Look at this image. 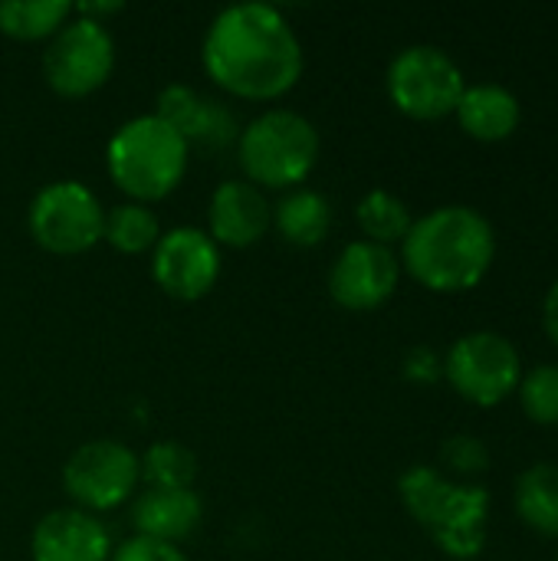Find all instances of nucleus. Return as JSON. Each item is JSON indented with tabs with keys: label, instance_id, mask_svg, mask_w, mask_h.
<instances>
[{
	"label": "nucleus",
	"instance_id": "393cba45",
	"mask_svg": "<svg viewBox=\"0 0 558 561\" xmlns=\"http://www.w3.org/2000/svg\"><path fill=\"white\" fill-rule=\"evenodd\" d=\"M444 467L457 477H480L490 467L487 444L470 434H457L444 444Z\"/></svg>",
	"mask_w": 558,
	"mask_h": 561
},
{
	"label": "nucleus",
	"instance_id": "b1692460",
	"mask_svg": "<svg viewBox=\"0 0 558 561\" xmlns=\"http://www.w3.org/2000/svg\"><path fill=\"white\" fill-rule=\"evenodd\" d=\"M523 414L539 427H558V365H536L523 371L516 388Z\"/></svg>",
	"mask_w": 558,
	"mask_h": 561
},
{
	"label": "nucleus",
	"instance_id": "4468645a",
	"mask_svg": "<svg viewBox=\"0 0 558 561\" xmlns=\"http://www.w3.org/2000/svg\"><path fill=\"white\" fill-rule=\"evenodd\" d=\"M210 240L224 247H253L273 224V207L266 194L250 181H224L207 210Z\"/></svg>",
	"mask_w": 558,
	"mask_h": 561
},
{
	"label": "nucleus",
	"instance_id": "4be33fe9",
	"mask_svg": "<svg viewBox=\"0 0 558 561\" xmlns=\"http://www.w3.org/2000/svg\"><path fill=\"white\" fill-rule=\"evenodd\" d=\"M102 240H109L118 253H145L161 240V224L148 204H118L105 214Z\"/></svg>",
	"mask_w": 558,
	"mask_h": 561
},
{
	"label": "nucleus",
	"instance_id": "f257e3e1",
	"mask_svg": "<svg viewBox=\"0 0 558 561\" xmlns=\"http://www.w3.org/2000/svg\"><path fill=\"white\" fill-rule=\"evenodd\" d=\"M207 76L250 102L286 95L303 76V46L289 20L270 3H234L204 36Z\"/></svg>",
	"mask_w": 558,
	"mask_h": 561
},
{
	"label": "nucleus",
	"instance_id": "a211bd4d",
	"mask_svg": "<svg viewBox=\"0 0 558 561\" xmlns=\"http://www.w3.org/2000/svg\"><path fill=\"white\" fill-rule=\"evenodd\" d=\"M516 516L536 536L558 539V467L556 463H533L520 473L513 490Z\"/></svg>",
	"mask_w": 558,
	"mask_h": 561
},
{
	"label": "nucleus",
	"instance_id": "20e7f679",
	"mask_svg": "<svg viewBox=\"0 0 558 561\" xmlns=\"http://www.w3.org/2000/svg\"><path fill=\"white\" fill-rule=\"evenodd\" d=\"M187 151V141L158 115H138L112 135L105 168L135 204H148L168 197L181 184Z\"/></svg>",
	"mask_w": 558,
	"mask_h": 561
},
{
	"label": "nucleus",
	"instance_id": "9b49d317",
	"mask_svg": "<svg viewBox=\"0 0 558 561\" xmlns=\"http://www.w3.org/2000/svg\"><path fill=\"white\" fill-rule=\"evenodd\" d=\"M151 276L168 296L194 302L214 289L220 276V250L210 233L197 227H174L155 243Z\"/></svg>",
	"mask_w": 558,
	"mask_h": 561
},
{
	"label": "nucleus",
	"instance_id": "412c9836",
	"mask_svg": "<svg viewBox=\"0 0 558 561\" xmlns=\"http://www.w3.org/2000/svg\"><path fill=\"white\" fill-rule=\"evenodd\" d=\"M355 217H358V227L365 233L368 243H378V247H391V243H401L414 224L408 204L401 197H395L391 191H368L358 207H355Z\"/></svg>",
	"mask_w": 558,
	"mask_h": 561
},
{
	"label": "nucleus",
	"instance_id": "5701e85b",
	"mask_svg": "<svg viewBox=\"0 0 558 561\" xmlns=\"http://www.w3.org/2000/svg\"><path fill=\"white\" fill-rule=\"evenodd\" d=\"M141 477L158 490H191L197 477V457L178 440H158L141 460Z\"/></svg>",
	"mask_w": 558,
	"mask_h": 561
},
{
	"label": "nucleus",
	"instance_id": "9d476101",
	"mask_svg": "<svg viewBox=\"0 0 558 561\" xmlns=\"http://www.w3.org/2000/svg\"><path fill=\"white\" fill-rule=\"evenodd\" d=\"M141 480V460L118 440H89L82 444L62 470L66 493L79 510H115L122 506Z\"/></svg>",
	"mask_w": 558,
	"mask_h": 561
},
{
	"label": "nucleus",
	"instance_id": "ddd939ff",
	"mask_svg": "<svg viewBox=\"0 0 558 561\" xmlns=\"http://www.w3.org/2000/svg\"><path fill=\"white\" fill-rule=\"evenodd\" d=\"M33 561H109L112 542L105 526L82 510L46 513L30 539Z\"/></svg>",
	"mask_w": 558,
	"mask_h": 561
},
{
	"label": "nucleus",
	"instance_id": "6ab92c4d",
	"mask_svg": "<svg viewBox=\"0 0 558 561\" xmlns=\"http://www.w3.org/2000/svg\"><path fill=\"white\" fill-rule=\"evenodd\" d=\"M273 220L286 243L319 247L332 227V207L319 191H293L289 197L280 201Z\"/></svg>",
	"mask_w": 558,
	"mask_h": 561
},
{
	"label": "nucleus",
	"instance_id": "423d86ee",
	"mask_svg": "<svg viewBox=\"0 0 558 561\" xmlns=\"http://www.w3.org/2000/svg\"><path fill=\"white\" fill-rule=\"evenodd\" d=\"M388 95L395 108L418 122H434L454 115L467 82L464 69L441 46H408L388 66Z\"/></svg>",
	"mask_w": 558,
	"mask_h": 561
},
{
	"label": "nucleus",
	"instance_id": "aec40b11",
	"mask_svg": "<svg viewBox=\"0 0 558 561\" xmlns=\"http://www.w3.org/2000/svg\"><path fill=\"white\" fill-rule=\"evenodd\" d=\"M66 0H7L0 3V33L13 39H53L69 23Z\"/></svg>",
	"mask_w": 558,
	"mask_h": 561
},
{
	"label": "nucleus",
	"instance_id": "c85d7f7f",
	"mask_svg": "<svg viewBox=\"0 0 558 561\" xmlns=\"http://www.w3.org/2000/svg\"><path fill=\"white\" fill-rule=\"evenodd\" d=\"M556 561H558V556H556Z\"/></svg>",
	"mask_w": 558,
	"mask_h": 561
},
{
	"label": "nucleus",
	"instance_id": "6e6552de",
	"mask_svg": "<svg viewBox=\"0 0 558 561\" xmlns=\"http://www.w3.org/2000/svg\"><path fill=\"white\" fill-rule=\"evenodd\" d=\"M102 227L105 210L99 197L79 181L46 184L30 204V233L43 250L56 256L92 250L102 240Z\"/></svg>",
	"mask_w": 558,
	"mask_h": 561
},
{
	"label": "nucleus",
	"instance_id": "0eeeda50",
	"mask_svg": "<svg viewBox=\"0 0 558 561\" xmlns=\"http://www.w3.org/2000/svg\"><path fill=\"white\" fill-rule=\"evenodd\" d=\"M441 368L451 388L477 408L503 404L523 381V358L516 345L506 335L487 329L460 335Z\"/></svg>",
	"mask_w": 558,
	"mask_h": 561
},
{
	"label": "nucleus",
	"instance_id": "2eb2a0df",
	"mask_svg": "<svg viewBox=\"0 0 558 561\" xmlns=\"http://www.w3.org/2000/svg\"><path fill=\"white\" fill-rule=\"evenodd\" d=\"M155 115L164 125H171L187 141V148L191 145H197V148H224L227 141L237 138L234 115L220 102H210V99H204L201 92H194L187 85H168L158 95Z\"/></svg>",
	"mask_w": 558,
	"mask_h": 561
},
{
	"label": "nucleus",
	"instance_id": "bb28decb",
	"mask_svg": "<svg viewBox=\"0 0 558 561\" xmlns=\"http://www.w3.org/2000/svg\"><path fill=\"white\" fill-rule=\"evenodd\" d=\"M437 375H444V368L431 348H414L408 355V378L411 381H434Z\"/></svg>",
	"mask_w": 558,
	"mask_h": 561
},
{
	"label": "nucleus",
	"instance_id": "a878e982",
	"mask_svg": "<svg viewBox=\"0 0 558 561\" xmlns=\"http://www.w3.org/2000/svg\"><path fill=\"white\" fill-rule=\"evenodd\" d=\"M109 561H187V556L171 546V542H158V539H145V536H132L128 542H122Z\"/></svg>",
	"mask_w": 558,
	"mask_h": 561
},
{
	"label": "nucleus",
	"instance_id": "f8f14e48",
	"mask_svg": "<svg viewBox=\"0 0 558 561\" xmlns=\"http://www.w3.org/2000/svg\"><path fill=\"white\" fill-rule=\"evenodd\" d=\"M398 279H401V260L391 253V247L355 240L332 263L329 293L342 309L372 312L395 296Z\"/></svg>",
	"mask_w": 558,
	"mask_h": 561
},
{
	"label": "nucleus",
	"instance_id": "f03ea898",
	"mask_svg": "<svg viewBox=\"0 0 558 561\" xmlns=\"http://www.w3.org/2000/svg\"><path fill=\"white\" fill-rule=\"evenodd\" d=\"M493 256L497 230L467 204L428 210L401 240V266L431 293H467L480 286Z\"/></svg>",
	"mask_w": 558,
	"mask_h": 561
},
{
	"label": "nucleus",
	"instance_id": "f3484780",
	"mask_svg": "<svg viewBox=\"0 0 558 561\" xmlns=\"http://www.w3.org/2000/svg\"><path fill=\"white\" fill-rule=\"evenodd\" d=\"M201 516L204 510L194 490H158V486H148L132 513L138 536L171 546L187 539L201 526Z\"/></svg>",
	"mask_w": 558,
	"mask_h": 561
},
{
	"label": "nucleus",
	"instance_id": "1a4fd4ad",
	"mask_svg": "<svg viewBox=\"0 0 558 561\" xmlns=\"http://www.w3.org/2000/svg\"><path fill=\"white\" fill-rule=\"evenodd\" d=\"M115 66V39L102 20H69L43 53V72L53 92L79 99L105 85Z\"/></svg>",
	"mask_w": 558,
	"mask_h": 561
},
{
	"label": "nucleus",
	"instance_id": "cd10ccee",
	"mask_svg": "<svg viewBox=\"0 0 558 561\" xmlns=\"http://www.w3.org/2000/svg\"><path fill=\"white\" fill-rule=\"evenodd\" d=\"M543 329H546L549 342L558 348V279L549 286V293L543 299Z\"/></svg>",
	"mask_w": 558,
	"mask_h": 561
},
{
	"label": "nucleus",
	"instance_id": "39448f33",
	"mask_svg": "<svg viewBox=\"0 0 558 561\" xmlns=\"http://www.w3.org/2000/svg\"><path fill=\"white\" fill-rule=\"evenodd\" d=\"M240 168L257 187H293L303 184L319 161L316 125L289 108L257 115L237 138Z\"/></svg>",
	"mask_w": 558,
	"mask_h": 561
},
{
	"label": "nucleus",
	"instance_id": "7ed1b4c3",
	"mask_svg": "<svg viewBox=\"0 0 558 561\" xmlns=\"http://www.w3.org/2000/svg\"><path fill=\"white\" fill-rule=\"evenodd\" d=\"M398 496L444 556L470 561L483 552L490 519V493L483 486L447 480L434 467H411L398 480Z\"/></svg>",
	"mask_w": 558,
	"mask_h": 561
},
{
	"label": "nucleus",
	"instance_id": "dca6fc26",
	"mask_svg": "<svg viewBox=\"0 0 558 561\" xmlns=\"http://www.w3.org/2000/svg\"><path fill=\"white\" fill-rule=\"evenodd\" d=\"M454 115H457L460 128L470 138L493 145V141H506L520 128L523 108H520L516 92H510L506 85H500V82H477V85L464 89Z\"/></svg>",
	"mask_w": 558,
	"mask_h": 561
}]
</instances>
